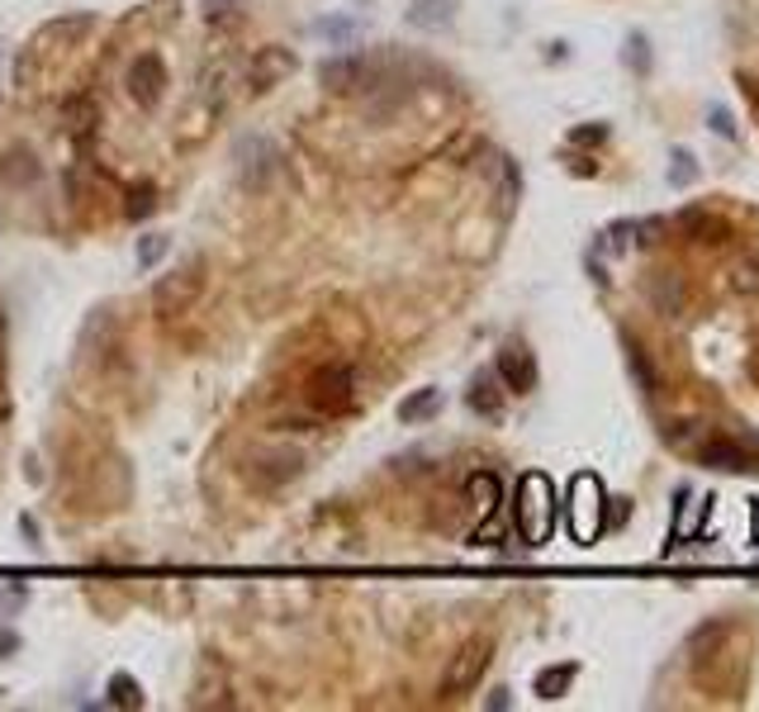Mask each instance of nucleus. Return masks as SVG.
<instances>
[{
    "instance_id": "16",
    "label": "nucleus",
    "mask_w": 759,
    "mask_h": 712,
    "mask_svg": "<svg viewBox=\"0 0 759 712\" xmlns=\"http://www.w3.org/2000/svg\"><path fill=\"white\" fill-rule=\"evenodd\" d=\"M575 675H579V665H547L541 675L532 679V689H537V698H565L570 693V684H575Z\"/></svg>"
},
{
    "instance_id": "4",
    "label": "nucleus",
    "mask_w": 759,
    "mask_h": 712,
    "mask_svg": "<svg viewBox=\"0 0 759 712\" xmlns=\"http://www.w3.org/2000/svg\"><path fill=\"white\" fill-rule=\"evenodd\" d=\"M608 522V498H603V484H598L594 475H579L575 490H570V532H575V541H589L603 532Z\"/></svg>"
},
{
    "instance_id": "27",
    "label": "nucleus",
    "mask_w": 759,
    "mask_h": 712,
    "mask_svg": "<svg viewBox=\"0 0 759 712\" xmlns=\"http://www.w3.org/2000/svg\"><path fill=\"white\" fill-rule=\"evenodd\" d=\"M708 124H712V128H717V134H726V138H736V124H732V114L712 110V114H708Z\"/></svg>"
},
{
    "instance_id": "26",
    "label": "nucleus",
    "mask_w": 759,
    "mask_h": 712,
    "mask_svg": "<svg viewBox=\"0 0 759 712\" xmlns=\"http://www.w3.org/2000/svg\"><path fill=\"white\" fill-rule=\"evenodd\" d=\"M608 138V124H589V128H575L570 134V142H579V148H594V142H603Z\"/></svg>"
},
{
    "instance_id": "14",
    "label": "nucleus",
    "mask_w": 759,
    "mask_h": 712,
    "mask_svg": "<svg viewBox=\"0 0 759 712\" xmlns=\"http://www.w3.org/2000/svg\"><path fill=\"white\" fill-rule=\"evenodd\" d=\"M199 295V262L191 266V271H185V280L176 285V280H162V285H157V313H171V305H191V299Z\"/></svg>"
},
{
    "instance_id": "18",
    "label": "nucleus",
    "mask_w": 759,
    "mask_h": 712,
    "mask_svg": "<svg viewBox=\"0 0 759 712\" xmlns=\"http://www.w3.org/2000/svg\"><path fill=\"white\" fill-rule=\"evenodd\" d=\"M465 494H470V504L480 508V518H490L498 508V475L494 470H475V475L465 480Z\"/></svg>"
},
{
    "instance_id": "28",
    "label": "nucleus",
    "mask_w": 759,
    "mask_h": 712,
    "mask_svg": "<svg viewBox=\"0 0 759 712\" xmlns=\"http://www.w3.org/2000/svg\"><path fill=\"white\" fill-rule=\"evenodd\" d=\"M14 651V632H5V627H0V655H10Z\"/></svg>"
},
{
    "instance_id": "5",
    "label": "nucleus",
    "mask_w": 759,
    "mask_h": 712,
    "mask_svg": "<svg viewBox=\"0 0 759 712\" xmlns=\"http://www.w3.org/2000/svg\"><path fill=\"white\" fill-rule=\"evenodd\" d=\"M494 376L504 384L508 394H532L537 390V356L527 342H504V352H498L494 361Z\"/></svg>"
},
{
    "instance_id": "25",
    "label": "nucleus",
    "mask_w": 759,
    "mask_h": 712,
    "mask_svg": "<svg viewBox=\"0 0 759 712\" xmlns=\"http://www.w3.org/2000/svg\"><path fill=\"white\" fill-rule=\"evenodd\" d=\"M603 238H608V248H612V252H622V248H632V242H636V223H632V219H622V223H612Z\"/></svg>"
},
{
    "instance_id": "13",
    "label": "nucleus",
    "mask_w": 759,
    "mask_h": 712,
    "mask_svg": "<svg viewBox=\"0 0 759 712\" xmlns=\"http://www.w3.org/2000/svg\"><path fill=\"white\" fill-rule=\"evenodd\" d=\"M465 404L475 409L480 418H498V413H504V394H498V376H494V370H480V376L470 380Z\"/></svg>"
},
{
    "instance_id": "9",
    "label": "nucleus",
    "mask_w": 759,
    "mask_h": 712,
    "mask_svg": "<svg viewBox=\"0 0 759 712\" xmlns=\"http://www.w3.org/2000/svg\"><path fill=\"white\" fill-rule=\"evenodd\" d=\"M319 81L337 95H352V91H361V85H370V62L366 57H333V62L319 67Z\"/></svg>"
},
{
    "instance_id": "15",
    "label": "nucleus",
    "mask_w": 759,
    "mask_h": 712,
    "mask_svg": "<svg viewBox=\"0 0 759 712\" xmlns=\"http://www.w3.org/2000/svg\"><path fill=\"white\" fill-rule=\"evenodd\" d=\"M626 342V366H632V376H636V384H641V394L646 399H655L660 394V376H655V361L646 352H641V342L636 337H622Z\"/></svg>"
},
{
    "instance_id": "12",
    "label": "nucleus",
    "mask_w": 759,
    "mask_h": 712,
    "mask_svg": "<svg viewBox=\"0 0 759 712\" xmlns=\"http://www.w3.org/2000/svg\"><path fill=\"white\" fill-rule=\"evenodd\" d=\"M646 295H651L655 313H665V319H679L683 305H689V290H683V280L675 276V271H660V276H651Z\"/></svg>"
},
{
    "instance_id": "7",
    "label": "nucleus",
    "mask_w": 759,
    "mask_h": 712,
    "mask_svg": "<svg viewBox=\"0 0 759 712\" xmlns=\"http://www.w3.org/2000/svg\"><path fill=\"white\" fill-rule=\"evenodd\" d=\"M128 95H134L142 110L162 105V95H166V67H162V57H157V53H142L138 62L128 67Z\"/></svg>"
},
{
    "instance_id": "3",
    "label": "nucleus",
    "mask_w": 759,
    "mask_h": 712,
    "mask_svg": "<svg viewBox=\"0 0 759 712\" xmlns=\"http://www.w3.org/2000/svg\"><path fill=\"white\" fill-rule=\"evenodd\" d=\"M490 661H494V641H490V636H470L465 646L447 661V675H441V689H437V693L447 698V703H451V698H465V693L484 679Z\"/></svg>"
},
{
    "instance_id": "20",
    "label": "nucleus",
    "mask_w": 759,
    "mask_h": 712,
    "mask_svg": "<svg viewBox=\"0 0 759 712\" xmlns=\"http://www.w3.org/2000/svg\"><path fill=\"white\" fill-rule=\"evenodd\" d=\"M732 290L746 295V299H759V248H750V252L732 266Z\"/></svg>"
},
{
    "instance_id": "17",
    "label": "nucleus",
    "mask_w": 759,
    "mask_h": 712,
    "mask_svg": "<svg viewBox=\"0 0 759 712\" xmlns=\"http://www.w3.org/2000/svg\"><path fill=\"white\" fill-rule=\"evenodd\" d=\"M285 71H295V57L280 53V48H262V57H256V71H252V91H266L276 77H285Z\"/></svg>"
},
{
    "instance_id": "6",
    "label": "nucleus",
    "mask_w": 759,
    "mask_h": 712,
    "mask_svg": "<svg viewBox=\"0 0 759 712\" xmlns=\"http://www.w3.org/2000/svg\"><path fill=\"white\" fill-rule=\"evenodd\" d=\"M299 470H304V451L295 447H276V451H256L248 461V475L262 484V490H280V484H290Z\"/></svg>"
},
{
    "instance_id": "21",
    "label": "nucleus",
    "mask_w": 759,
    "mask_h": 712,
    "mask_svg": "<svg viewBox=\"0 0 759 712\" xmlns=\"http://www.w3.org/2000/svg\"><path fill=\"white\" fill-rule=\"evenodd\" d=\"M110 708H124V712H134L142 708V689H138V679L134 675H110Z\"/></svg>"
},
{
    "instance_id": "19",
    "label": "nucleus",
    "mask_w": 759,
    "mask_h": 712,
    "mask_svg": "<svg viewBox=\"0 0 759 712\" xmlns=\"http://www.w3.org/2000/svg\"><path fill=\"white\" fill-rule=\"evenodd\" d=\"M441 413V390H418L399 404V423H427Z\"/></svg>"
},
{
    "instance_id": "2",
    "label": "nucleus",
    "mask_w": 759,
    "mask_h": 712,
    "mask_svg": "<svg viewBox=\"0 0 759 712\" xmlns=\"http://www.w3.org/2000/svg\"><path fill=\"white\" fill-rule=\"evenodd\" d=\"M304 399H309L313 413H327V418H333V413H347L356 404V370L347 361L319 366L304 384Z\"/></svg>"
},
{
    "instance_id": "24",
    "label": "nucleus",
    "mask_w": 759,
    "mask_h": 712,
    "mask_svg": "<svg viewBox=\"0 0 759 712\" xmlns=\"http://www.w3.org/2000/svg\"><path fill=\"white\" fill-rule=\"evenodd\" d=\"M669 181H675V185H693V181H698V162H693V152H675Z\"/></svg>"
},
{
    "instance_id": "8",
    "label": "nucleus",
    "mask_w": 759,
    "mask_h": 712,
    "mask_svg": "<svg viewBox=\"0 0 759 712\" xmlns=\"http://www.w3.org/2000/svg\"><path fill=\"white\" fill-rule=\"evenodd\" d=\"M698 461L712 466V470H732V475H746V470H759V456L736 437H722V441H708L698 451Z\"/></svg>"
},
{
    "instance_id": "10",
    "label": "nucleus",
    "mask_w": 759,
    "mask_h": 712,
    "mask_svg": "<svg viewBox=\"0 0 759 712\" xmlns=\"http://www.w3.org/2000/svg\"><path fill=\"white\" fill-rule=\"evenodd\" d=\"M679 233L693 238L698 248H717V242L732 238V223H726L717 209H683L679 214Z\"/></svg>"
},
{
    "instance_id": "1",
    "label": "nucleus",
    "mask_w": 759,
    "mask_h": 712,
    "mask_svg": "<svg viewBox=\"0 0 759 712\" xmlns=\"http://www.w3.org/2000/svg\"><path fill=\"white\" fill-rule=\"evenodd\" d=\"M513 522L527 547H541L555 532V490L547 475H522L518 484V504H513Z\"/></svg>"
},
{
    "instance_id": "29",
    "label": "nucleus",
    "mask_w": 759,
    "mask_h": 712,
    "mask_svg": "<svg viewBox=\"0 0 759 712\" xmlns=\"http://www.w3.org/2000/svg\"><path fill=\"white\" fill-rule=\"evenodd\" d=\"M755 114H759V95H755Z\"/></svg>"
},
{
    "instance_id": "22",
    "label": "nucleus",
    "mask_w": 759,
    "mask_h": 712,
    "mask_svg": "<svg viewBox=\"0 0 759 712\" xmlns=\"http://www.w3.org/2000/svg\"><path fill=\"white\" fill-rule=\"evenodd\" d=\"M152 209H157V191L152 185H138V191L128 195V219H148Z\"/></svg>"
},
{
    "instance_id": "23",
    "label": "nucleus",
    "mask_w": 759,
    "mask_h": 712,
    "mask_svg": "<svg viewBox=\"0 0 759 712\" xmlns=\"http://www.w3.org/2000/svg\"><path fill=\"white\" fill-rule=\"evenodd\" d=\"M162 252H166V233H148L138 242V266H157L162 262Z\"/></svg>"
},
{
    "instance_id": "11",
    "label": "nucleus",
    "mask_w": 759,
    "mask_h": 712,
    "mask_svg": "<svg viewBox=\"0 0 759 712\" xmlns=\"http://www.w3.org/2000/svg\"><path fill=\"white\" fill-rule=\"evenodd\" d=\"M726 636H732V622H726V618H712V622H703V627H698V632L689 636V665H693V675H703V669L717 661Z\"/></svg>"
}]
</instances>
